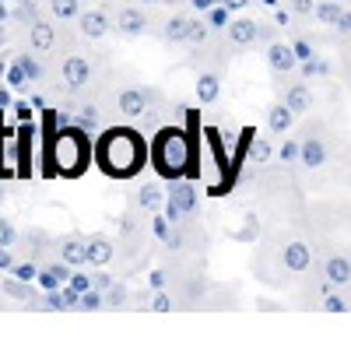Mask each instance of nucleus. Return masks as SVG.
<instances>
[{
	"mask_svg": "<svg viewBox=\"0 0 351 337\" xmlns=\"http://www.w3.org/2000/svg\"><path fill=\"white\" fill-rule=\"evenodd\" d=\"M288 4H295L299 11H309V4H306V0H288Z\"/></svg>",
	"mask_w": 351,
	"mask_h": 337,
	"instance_id": "45",
	"label": "nucleus"
},
{
	"mask_svg": "<svg viewBox=\"0 0 351 337\" xmlns=\"http://www.w3.org/2000/svg\"><path fill=\"white\" fill-rule=\"evenodd\" d=\"M197 211H200L197 186L186 183V179H172V186L165 193V218L172 225H183L186 218H197Z\"/></svg>",
	"mask_w": 351,
	"mask_h": 337,
	"instance_id": "4",
	"label": "nucleus"
},
{
	"mask_svg": "<svg viewBox=\"0 0 351 337\" xmlns=\"http://www.w3.org/2000/svg\"><path fill=\"white\" fill-rule=\"evenodd\" d=\"M56 253H60V260L67 267H81V264H88V239L84 236H67V239H60Z\"/></svg>",
	"mask_w": 351,
	"mask_h": 337,
	"instance_id": "15",
	"label": "nucleus"
},
{
	"mask_svg": "<svg viewBox=\"0 0 351 337\" xmlns=\"http://www.w3.org/2000/svg\"><path fill=\"white\" fill-rule=\"evenodd\" d=\"M8 42V28H4V21H0V46Z\"/></svg>",
	"mask_w": 351,
	"mask_h": 337,
	"instance_id": "46",
	"label": "nucleus"
},
{
	"mask_svg": "<svg viewBox=\"0 0 351 337\" xmlns=\"http://www.w3.org/2000/svg\"><path fill=\"white\" fill-rule=\"evenodd\" d=\"M148 14H144L141 8H130V4H123V8H116V14H112V28L120 36H144L148 32Z\"/></svg>",
	"mask_w": 351,
	"mask_h": 337,
	"instance_id": "8",
	"label": "nucleus"
},
{
	"mask_svg": "<svg viewBox=\"0 0 351 337\" xmlns=\"http://www.w3.org/2000/svg\"><path fill=\"white\" fill-rule=\"evenodd\" d=\"M0 204H4V190H0Z\"/></svg>",
	"mask_w": 351,
	"mask_h": 337,
	"instance_id": "47",
	"label": "nucleus"
},
{
	"mask_svg": "<svg viewBox=\"0 0 351 337\" xmlns=\"http://www.w3.org/2000/svg\"><path fill=\"white\" fill-rule=\"evenodd\" d=\"M49 11H53V18L71 21V18L81 14V4H77V0H49Z\"/></svg>",
	"mask_w": 351,
	"mask_h": 337,
	"instance_id": "24",
	"label": "nucleus"
},
{
	"mask_svg": "<svg viewBox=\"0 0 351 337\" xmlns=\"http://www.w3.org/2000/svg\"><path fill=\"white\" fill-rule=\"evenodd\" d=\"M299 162H302V168H309V173H316V168H324V165H327V140H324V137H316V134L302 137Z\"/></svg>",
	"mask_w": 351,
	"mask_h": 337,
	"instance_id": "13",
	"label": "nucleus"
},
{
	"mask_svg": "<svg viewBox=\"0 0 351 337\" xmlns=\"http://www.w3.org/2000/svg\"><path fill=\"white\" fill-rule=\"evenodd\" d=\"M341 11H344V8H341V4H319V8H316V11H313V14H316V18H319V21H327V25H334V21H337V18H341Z\"/></svg>",
	"mask_w": 351,
	"mask_h": 337,
	"instance_id": "27",
	"label": "nucleus"
},
{
	"mask_svg": "<svg viewBox=\"0 0 351 337\" xmlns=\"http://www.w3.org/2000/svg\"><path fill=\"white\" fill-rule=\"evenodd\" d=\"M267 67L274 71V74H291L299 67V53H295V46L291 42H281V39H274V42H267Z\"/></svg>",
	"mask_w": 351,
	"mask_h": 337,
	"instance_id": "10",
	"label": "nucleus"
},
{
	"mask_svg": "<svg viewBox=\"0 0 351 337\" xmlns=\"http://www.w3.org/2000/svg\"><path fill=\"white\" fill-rule=\"evenodd\" d=\"M67 285H71L77 295H84L88 288H92V277H88V274H71V281H67Z\"/></svg>",
	"mask_w": 351,
	"mask_h": 337,
	"instance_id": "33",
	"label": "nucleus"
},
{
	"mask_svg": "<svg viewBox=\"0 0 351 337\" xmlns=\"http://www.w3.org/2000/svg\"><path fill=\"white\" fill-rule=\"evenodd\" d=\"M295 120H299V116L285 105V99L271 102V109H267V130H271V134H288L291 127H295Z\"/></svg>",
	"mask_w": 351,
	"mask_h": 337,
	"instance_id": "18",
	"label": "nucleus"
},
{
	"mask_svg": "<svg viewBox=\"0 0 351 337\" xmlns=\"http://www.w3.org/2000/svg\"><path fill=\"white\" fill-rule=\"evenodd\" d=\"M169 285V274L165 271H152V288L158 292V288H165Z\"/></svg>",
	"mask_w": 351,
	"mask_h": 337,
	"instance_id": "40",
	"label": "nucleus"
},
{
	"mask_svg": "<svg viewBox=\"0 0 351 337\" xmlns=\"http://www.w3.org/2000/svg\"><path fill=\"white\" fill-rule=\"evenodd\" d=\"M14 239H18V229H14V221L0 214V246H14Z\"/></svg>",
	"mask_w": 351,
	"mask_h": 337,
	"instance_id": "26",
	"label": "nucleus"
},
{
	"mask_svg": "<svg viewBox=\"0 0 351 337\" xmlns=\"http://www.w3.org/2000/svg\"><path fill=\"white\" fill-rule=\"evenodd\" d=\"M81 309H102V292L99 288H88L81 295Z\"/></svg>",
	"mask_w": 351,
	"mask_h": 337,
	"instance_id": "31",
	"label": "nucleus"
},
{
	"mask_svg": "<svg viewBox=\"0 0 351 337\" xmlns=\"http://www.w3.org/2000/svg\"><path fill=\"white\" fill-rule=\"evenodd\" d=\"M14 274H18V277H25V281H32V277H36V264H18V267H14Z\"/></svg>",
	"mask_w": 351,
	"mask_h": 337,
	"instance_id": "39",
	"label": "nucleus"
},
{
	"mask_svg": "<svg viewBox=\"0 0 351 337\" xmlns=\"http://www.w3.org/2000/svg\"><path fill=\"white\" fill-rule=\"evenodd\" d=\"M278 267H281V274H306L313 267V246L306 239H281Z\"/></svg>",
	"mask_w": 351,
	"mask_h": 337,
	"instance_id": "5",
	"label": "nucleus"
},
{
	"mask_svg": "<svg viewBox=\"0 0 351 337\" xmlns=\"http://www.w3.org/2000/svg\"><path fill=\"white\" fill-rule=\"evenodd\" d=\"M123 302H127V288H123V285H112V288H109V305L120 309Z\"/></svg>",
	"mask_w": 351,
	"mask_h": 337,
	"instance_id": "35",
	"label": "nucleus"
},
{
	"mask_svg": "<svg viewBox=\"0 0 351 337\" xmlns=\"http://www.w3.org/2000/svg\"><path fill=\"white\" fill-rule=\"evenodd\" d=\"M4 295H11V299H21V302H36V288L28 285L25 277H18V274L4 277Z\"/></svg>",
	"mask_w": 351,
	"mask_h": 337,
	"instance_id": "22",
	"label": "nucleus"
},
{
	"mask_svg": "<svg viewBox=\"0 0 351 337\" xmlns=\"http://www.w3.org/2000/svg\"><path fill=\"white\" fill-rule=\"evenodd\" d=\"M116 112H120L123 120H141L144 112L152 105V92H144L141 84H130V88H120L116 92Z\"/></svg>",
	"mask_w": 351,
	"mask_h": 337,
	"instance_id": "7",
	"label": "nucleus"
},
{
	"mask_svg": "<svg viewBox=\"0 0 351 337\" xmlns=\"http://www.w3.org/2000/svg\"><path fill=\"white\" fill-rule=\"evenodd\" d=\"M8 67H11V64H8V53H0V77L8 74Z\"/></svg>",
	"mask_w": 351,
	"mask_h": 337,
	"instance_id": "43",
	"label": "nucleus"
},
{
	"mask_svg": "<svg viewBox=\"0 0 351 337\" xmlns=\"http://www.w3.org/2000/svg\"><path fill=\"white\" fill-rule=\"evenodd\" d=\"M291 46H295V53H299V60H309V42H291Z\"/></svg>",
	"mask_w": 351,
	"mask_h": 337,
	"instance_id": "42",
	"label": "nucleus"
},
{
	"mask_svg": "<svg viewBox=\"0 0 351 337\" xmlns=\"http://www.w3.org/2000/svg\"><path fill=\"white\" fill-rule=\"evenodd\" d=\"M120 232H123V236H134V232H137V218H134V214H123V218H120Z\"/></svg>",
	"mask_w": 351,
	"mask_h": 337,
	"instance_id": "38",
	"label": "nucleus"
},
{
	"mask_svg": "<svg viewBox=\"0 0 351 337\" xmlns=\"http://www.w3.org/2000/svg\"><path fill=\"white\" fill-rule=\"evenodd\" d=\"M271 158H274V148H271V140H267V137H256V140H250V165L263 168Z\"/></svg>",
	"mask_w": 351,
	"mask_h": 337,
	"instance_id": "23",
	"label": "nucleus"
},
{
	"mask_svg": "<svg viewBox=\"0 0 351 337\" xmlns=\"http://www.w3.org/2000/svg\"><path fill=\"white\" fill-rule=\"evenodd\" d=\"M299 151H302L299 140H285V148H281V162H285V165H291V162L299 158Z\"/></svg>",
	"mask_w": 351,
	"mask_h": 337,
	"instance_id": "32",
	"label": "nucleus"
},
{
	"mask_svg": "<svg viewBox=\"0 0 351 337\" xmlns=\"http://www.w3.org/2000/svg\"><path fill=\"white\" fill-rule=\"evenodd\" d=\"M193 92H197V102H200V105L218 102V95H221V74H218V71H200Z\"/></svg>",
	"mask_w": 351,
	"mask_h": 337,
	"instance_id": "17",
	"label": "nucleus"
},
{
	"mask_svg": "<svg viewBox=\"0 0 351 337\" xmlns=\"http://www.w3.org/2000/svg\"><path fill=\"white\" fill-rule=\"evenodd\" d=\"M208 36H211V25H208V21H200V18H193L190 42H193V46H204V42H208Z\"/></svg>",
	"mask_w": 351,
	"mask_h": 337,
	"instance_id": "25",
	"label": "nucleus"
},
{
	"mask_svg": "<svg viewBox=\"0 0 351 337\" xmlns=\"http://www.w3.org/2000/svg\"><path fill=\"white\" fill-rule=\"evenodd\" d=\"M112 257H116L112 239H106V236H92V239H88V264H92V267H106Z\"/></svg>",
	"mask_w": 351,
	"mask_h": 337,
	"instance_id": "21",
	"label": "nucleus"
},
{
	"mask_svg": "<svg viewBox=\"0 0 351 337\" xmlns=\"http://www.w3.org/2000/svg\"><path fill=\"white\" fill-rule=\"evenodd\" d=\"M92 288H99V292H106V288H112V274H106V271H99V274H92Z\"/></svg>",
	"mask_w": 351,
	"mask_h": 337,
	"instance_id": "36",
	"label": "nucleus"
},
{
	"mask_svg": "<svg viewBox=\"0 0 351 337\" xmlns=\"http://www.w3.org/2000/svg\"><path fill=\"white\" fill-rule=\"evenodd\" d=\"M95 158V148H92V137H88L84 127H60L53 134V145H49V155L46 162L53 165L56 176L64 179H77L88 165Z\"/></svg>",
	"mask_w": 351,
	"mask_h": 337,
	"instance_id": "2",
	"label": "nucleus"
},
{
	"mask_svg": "<svg viewBox=\"0 0 351 337\" xmlns=\"http://www.w3.org/2000/svg\"><path fill=\"white\" fill-rule=\"evenodd\" d=\"M0 271H14V257H11V246H0Z\"/></svg>",
	"mask_w": 351,
	"mask_h": 337,
	"instance_id": "37",
	"label": "nucleus"
},
{
	"mask_svg": "<svg viewBox=\"0 0 351 337\" xmlns=\"http://www.w3.org/2000/svg\"><path fill=\"white\" fill-rule=\"evenodd\" d=\"M319 274H324V281H330L334 288H348L351 285V257L348 253H330L324 260V267H319Z\"/></svg>",
	"mask_w": 351,
	"mask_h": 337,
	"instance_id": "11",
	"label": "nucleus"
},
{
	"mask_svg": "<svg viewBox=\"0 0 351 337\" xmlns=\"http://www.w3.org/2000/svg\"><path fill=\"white\" fill-rule=\"evenodd\" d=\"M152 162V145L134 127H109L95 140V165L109 179H130Z\"/></svg>",
	"mask_w": 351,
	"mask_h": 337,
	"instance_id": "1",
	"label": "nucleus"
},
{
	"mask_svg": "<svg viewBox=\"0 0 351 337\" xmlns=\"http://www.w3.org/2000/svg\"><path fill=\"white\" fill-rule=\"evenodd\" d=\"M18 64H21V71H25L28 77H32V81H36V77H43V67H39V64H36V60H32V56H28V53L21 56Z\"/></svg>",
	"mask_w": 351,
	"mask_h": 337,
	"instance_id": "34",
	"label": "nucleus"
},
{
	"mask_svg": "<svg viewBox=\"0 0 351 337\" xmlns=\"http://www.w3.org/2000/svg\"><path fill=\"white\" fill-rule=\"evenodd\" d=\"M28 46H32V53H49L56 46V28L43 18H36L32 25H28Z\"/></svg>",
	"mask_w": 351,
	"mask_h": 337,
	"instance_id": "16",
	"label": "nucleus"
},
{
	"mask_svg": "<svg viewBox=\"0 0 351 337\" xmlns=\"http://www.w3.org/2000/svg\"><path fill=\"white\" fill-rule=\"evenodd\" d=\"M92 64L84 60V56H67L64 60V67H60V84H64V92H71V95H77V92H84L88 84H92Z\"/></svg>",
	"mask_w": 351,
	"mask_h": 337,
	"instance_id": "6",
	"label": "nucleus"
},
{
	"mask_svg": "<svg viewBox=\"0 0 351 337\" xmlns=\"http://www.w3.org/2000/svg\"><path fill=\"white\" fill-rule=\"evenodd\" d=\"M77 127H84V130H92V127H99V109H95V105H81V116H77Z\"/></svg>",
	"mask_w": 351,
	"mask_h": 337,
	"instance_id": "29",
	"label": "nucleus"
},
{
	"mask_svg": "<svg viewBox=\"0 0 351 337\" xmlns=\"http://www.w3.org/2000/svg\"><path fill=\"white\" fill-rule=\"evenodd\" d=\"M190 28H193L190 14H172L162 25V36H165V42H190Z\"/></svg>",
	"mask_w": 351,
	"mask_h": 337,
	"instance_id": "20",
	"label": "nucleus"
},
{
	"mask_svg": "<svg viewBox=\"0 0 351 337\" xmlns=\"http://www.w3.org/2000/svg\"><path fill=\"white\" fill-rule=\"evenodd\" d=\"M0 105H11V92L8 88H0Z\"/></svg>",
	"mask_w": 351,
	"mask_h": 337,
	"instance_id": "44",
	"label": "nucleus"
},
{
	"mask_svg": "<svg viewBox=\"0 0 351 337\" xmlns=\"http://www.w3.org/2000/svg\"><path fill=\"white\" fill-rule=\"evenodd\" d=\"M281 99H285V105L295 112V116H306V112H313V105H316V95H313V88L306 81H291Z\"/></svg>",
	"mask_w": 351,
	"mask_h": 337,
	"instance_id": "12",
	"label": "nucleus"
},
{
	"mask_svg": "<svg viewBox=\"0 0 351 337\" xmlns=\"http://www.w3.org/2000/svg\"><path fill=\"white\" fill-rule=\"evenodd\" d=\"M134 204L141 208V211H158L162 204H165V190H162V183H141L137 186V197H134Z\"/></svg>",
	"mask_w": 351,
	"mask_h": 337,
	"instance_id": "19",
	"label": "nucleus"
},
{
	"mask_svg": "<svg viewBox=\"0 0 351 337\" xmlns=\"http://www.w3.org/2000/svg\"><path fill=\"white\" fill-rule=\"evenodd\" d=\"M225 39H228L232 46H253V42L263 39V25L253 21V18H232V21L225 25Z\"/></svg>",
	"mask_w": 351,
	"mask_h": 337,
	"instance_id": "9",
	"label": "nucleus"
},
{
	"mask_svg": "<svg viewBox=\"0 0 351 337\" xmlns=\"http://www.w3.org/2000/svg\"><path fill=\"white\" fill-rule=\"evenodd\" d=\"M324 309H327V313H344V309H351V305H348V299H344V295L327 292V295H324Z\"/></svg>",
	"mask_w": 351,
	"mask_h": 337,
	"instance_id": "28",
	"label": "nucleus"
},
{
	"mask_svg": "<svg viewBox=\"0 0 351 337\" xmlns=\"http://www.w3.org/2000/svg\"><path fill=\"white\" fill-rule=\"evenodd\" d=\"M109 28H112V21L106 18V11H81L77 14V32L84 39H102Z\"/></svg>",
	"mask_w": 351,
	"mask_h": 337,
	"instance_id": "14",
	"label": "nucleus"
},
{
	"mask_svg": "<svg viewBox=\"0 0 351 337\" xmlns=\"http://www.w3.org/2000/svg\"><path fill=\"white\" fill-rule=\"evenodd\" d=\"M334 25L341 28V32H351V11H341V18H337Z\"/></svg>",
	"mask_w": 351,
	"mask_h": 337,
	"instance_id": "41",
	"label": "nucleus"
},
{
	"mask_svg": "<svg viewBox=\"0 0 351 337\" xmlns=\"http://www.w3.org/2000/svg\"><path fill=\"white\" fill-rule=\"evenodd\" d=\"M193 165V148L190 137L180 127H162L152 137V168L162 179H183V173Z\"/></svg>",
	"mask_w": 351,
	"mask_h": 337,
	"instance_id": "3",
	"label": "nucleus"
},
{
	"mask_svg": "<svg viewBox=\"0 0 351 337\" xmlns=\"http://www.w3.org/2000/svg\"><path fill=\"white\" fill-rule=\"evenodd\" d=\"M152 309H155V313H169V309H172V295L165 288H158L155 299H152Z\"/></svg>",
	"mask_w": 351,
	"mask_h": 337,
	"instance_id": "30",
	"label": "nucleus"
}]
</instances>
